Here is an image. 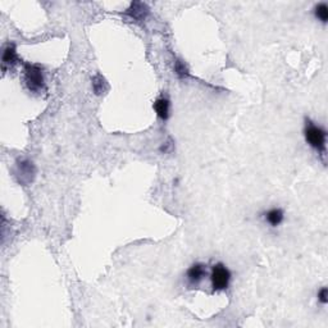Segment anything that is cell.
<instances>
[{
    "instance_id": "obj_1",
    "label": "cell",
    "mask_w": 328,
    "mask_h": 328,
    "mask_svg": "<svg viewBox=\"0 0 328 328\" xmlns=\"http://www.w3.org/2000/svg\"><path fill=\"white\" fill-rule=\"evenodd\" d=\"M24 84L31 92L40 94L45 90V78L43 69L36 65H26L23 69Z\"/></svg>"
},
{
    "instance_id": "obj_2",
    "label": "cell",
    "mask_w": 328,
    "mask_h": 328,
    "mask_svg": "<svg viewBox=\"0 0 328 328\" xmlns=\"http://www.w3.org/2000/svg\"><path fill=\"white\" fill-rule=\"evenodd\" d=\"M305 140L313 149L323 153L326 149V131L314 123L308 122L304 130Z\"/></svg>"
},
{
    "instance_id": "obj_3",
    "label": "cell",
    "mask_w": 328,
    "mask_h": 328,
    "mask_svg": "<svg viewBox=\"0 0 328 328\" xmlns=\"http://www.w3.org/2000/svg\"><path fill=\"white\" fill-rule=\"evenodd\" d=\"M210 281H212V287H213L214 291L226 290L231 281L230 269L226 265H223V264H216L213 269H212Z\"/></svg>"
},
{
    "instance_id": "obj_4",
    "label": "cell",
    "mask_w": 328,
    "mask_h": 328,
    "mask_svg": "<svg viewBox=\"0 0 328 328\" xmlns=\"http://www.w3.org/2000/svg\"><path fill=\"white\" fill-rule=\"evenodd\" d=\"M35 173H36V169H35L34 163L26 159L18 160L16 166V177L21 183L32 182Z\"/></svg>"
},
{
    "instance_id": "obj_5",
    "label": "cell",
    "mask_w": 328,
    "mask_h": 328,
    "mask_svg": "<svg viewBox=\"0 0 328 328\" xmlns=\"http://www.w3.org/2000/svg\"><path fill=\"white\" fill-rule=\"evenodd\" d=\"M206 274V268L204 264L195 263L187 271V281L191 284H197L203 281L204 276Z\"/></svg>"
},
{
    "instance_id": "obj_6",
    "label": "cell",
    "mask_w": 328,
    "mask_h": 328,
    "mask_svg": "<svg viewBox=\"0 0 328 328\" xmlns=\"http://www.w3.org/2000/svg\"><path fill=\"white\" fill-rule=\"evenodd\" d=\"M18 61L17 51H16V46L14 44H8L4 47L3 57H1V62H3V69L8 67H13Z\"/></svg>"
},
{
    "instance_id": "obj_7",
    "label": "cell",
    "mask_w": 328,
    "mask_h": 328,
    "mask_svg": "<svg viewBox=\"0 0 328 328\" xmlns=\"http://www.w3.org/2000/svg\"><path fill=\"white\" fill-rule=\"evenodd\" d=\"M148 13H149V9L146 7V4L139 3V1L132 3L131 7L126 12V14L130 16L132 20H144L148 16Z\"/></svg>"
},
{
    "instance_id": "obj_8",
    "label": "cell",
    "mask_w": 328,
    "mask_h": 328,
    "mask_svg": "<svg viewBox=\"0 0 328 328\" xmlns=\"http://www.w3.org/2000/svg\"><path fill=\"white\" fill-rule=\"evenodd\" d=\"M264 218H265V222L268 224H271L272 227H277L284 222V214L280 208H273V209L268 210L267 213L264 214Z\"/></svg>"
},
{
    "instance_id": "obj_9",
    "label": "cell",
    "mask_w": 328,
    "mask_h": 328,
    "mask_svg": "<svg viewBox=\"0 0 328 328\" xmlns=\"http://www.w3.org/2000/svg\"><path fill=\"white\" fill-rule=\"evenodd\" d=\"M154 110L156 112L158 117L162 119H167L169 115V102L166 98L156 99V102L154 103Z\"/></svg>"
},
{
    "instance_id": "obj_10",
    "label": "cell",
    "mask_w": 328,
    "mask_h": 328,
    "mask_svg": "<svg viewBox=\"0 0 328 328\" xmlns=\"http://www.w3.org/2000/svg\"><path fill=\"white\" fill-rule=\"evenodd\" d=\"M315 17L318 18L319 21H322L323 23H326L328 21V7L326 3H321L315 7Z\"/></svg>"
},
{
    "instance_id": "obj_11",
    "label": "cell",
    "mask_w": 328,
    "mask_h": 328,
    "mask_svg": "<svg viewBox=\"0 0 328 328\" xmlns=\"http://www.w3.org/2000/svg\"><path fill=\"white\" fill-rule=\"evenodd\" d=\"M104 85H105V80L102 77V76H95L92 78V87H94V91L96 94H102L104 91Z\"/></svg>"
},
{
    "instance_id": "obj_12",
    "label": "cell",
    "mask_w": 328,
    "mask_h": 328,
    "mask_svg": "<svg viewBox=\"0 0 328 328\" xmlns=\"http://www.w3.org/2000/svg\"><path fill=\"white\" fill-rule=\"evenodd\" d=\"M175 71H176V75L178 76V77H181V78L186 77V76H187L186 66L183 65L181 61L176 62V67H175Z\"/></svg>"
},
{
    "instance_id": "obj_13",
    "label": "cell",
    "mask_w": 328,
    "mask_h": 328,
    "mask_svg": "<svg viewBox=\"0 0 328 328\" xmlns=\"http://www.w3.org/2000/svg\"><path fill=\"white\" fill-rule=\"evenodd\" d=\"M327 296H328L327 287H322L318 292V300L321 301L322 304H327V301H328Z\"/></svg>"
}]
</instances>
